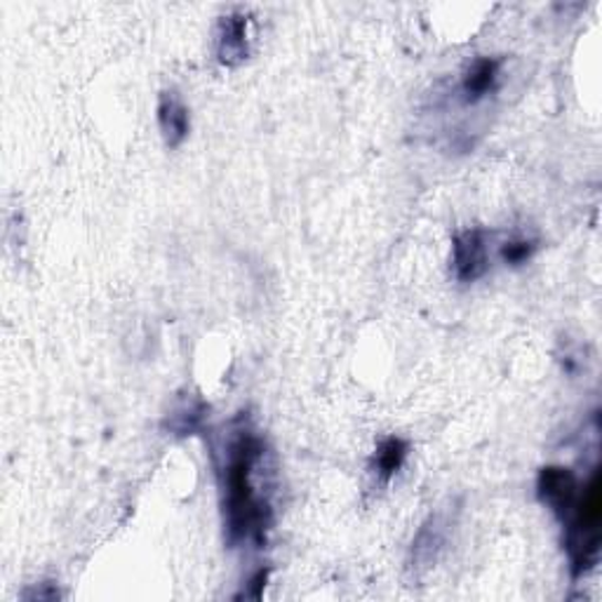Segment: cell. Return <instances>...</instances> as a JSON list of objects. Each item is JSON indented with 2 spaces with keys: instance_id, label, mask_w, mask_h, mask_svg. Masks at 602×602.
I'll use <instances>...</instances> for the list:
<instances>
[{
  "instance_id": "8",
  "label": "cell",
  "mask_w": 602,
  "mask_h": 602,
  "mask_svg": "<svg viewBox=\"0 0 602 602\" xmlns=\"http://www.w3.org/2000/svg\"><path fill=\"white\" fill-rule=\"evenodd\" d=\"M501 76V60L499 57H476L473 60L460 83V93L466 106L480 104L495 93Z\"/></svg>"
},
{
  "instance_id": "12",
  "label": "cell",
  "mask_w": 602,
  "mask_h": 602,
  "mask_svg": "<svg viewBox=\"0 0 602 602\" xmlns=\"http://www.w3.org/2000/svg\"><path fill=\"white\" fill-rule=\"evenodd\" d=\"M268 577H271L268 568H262V570L254 572L247 579L243 591L235 593V600H262L264 598V589H266V583H268Z\"/></svg>"
},
{
  "instance_id": "3",
  "label": "cell",
  "mask_w": 602,
  "mask_h": 602,
  "mask_svg": "<svg viewBox=\"0 0 602 602\" xmlns=\"http://www.w3.org/2000/svg\"><path fill=\"white\" fill-rule=\"evenodd\" d=\"M579 478L568 466H543L537 473V499L551 510V514L562 522L572 514V508L579 499Z\"/></svg>"
},
{
  "instance_id": "7",
  "label": "cell",
  "mask_w": 602,
  "mask_h": 602,
  "mask_svg": "<svg viewBox=\"0 0 602 602\" xmlns=\"http://www.w3.org/2000/svg\"><path fill=\"white\" fill-rule=\"evenodd\" d=\"M158 127L162 141L168 149H177L184 144L191 133V114L189 106L181 99L177 89H162L158 97Z\"/></svg>"
},
{
  "instance_id": "9",
  "label": "cell",
  "mask_w": 602,
  "mask_h": 602,
  "mask_svg": "<svg viewBox=\"0 0 602 602\" xmlns=\"http://www.w3.org/2000/svg\"><path fill=\"white\" fill-rule=\"evenodd\" d=\"M210 416V405L200 395H184L179 403L170 410V414L162 422L166 429L175 437H189L198 435L205 429V422Z\"/></svg>"
},
{
  "instance_id": "4",
  "label": "cell",
  "mask_w": 602,
  "mask_h": 602,
  "mask_svg": "<svg viewBox=\"0 0 602 602\" xmlns=\"http://www.w3.org/2000/svg\"><path fill=\"white\" fill-rule=\"evenodd\" d=\"M489 268L487 231L466 229L452 239V271L460 283H476Z\"/></svg>"
},
{
  "instance_id": "5",
  "label": "cell",
  "mask_w": 602,
  "mask_h": 602,
  "mask_svg": "<svg viewBox=\"0 0 602 602\" xmlns=\"http://www.w3.org/2000/svg\"><path fill=\"white\" fill-rule=\"evenodd\" d=\"M250 17L245 10L226 12L216 27V60L226 68L241 66L250 57Z\"/></svg>"
},
{
  "instance_id": "1",
  "label": "cell",
  "mask_w": 602,
  "mask_h": 602,
  "mask_svg": "<svg viewBox=\"0 0 602 602\" xmlns=\"http://www.w3.org/2000/svg\"><path fill=\"white\" fill-rule=\"evenodd\" d=\"M266 445L245 414L235 416L219 464L222 520L229 549L252 543L262 549L273 522L271 501L254 483V468L264 460Z\"/></svg>"
},
{
  "instance_id": "2",
  "label": "cell",
  "mask_w": 602,
  "mask_h": 602,
  "mask_svg": "<svg viewBox=\"0 0 602 602\" xmlns=\"http://www.w3.org/2000/svg\"><path fill=\"white\" fill-rule=\"evenodd\" d=\"M564 525V551L570 560L572 579L587 577L595 570L600 560L602 543V489H600V471L598 466L591 471L587 485H581L579 499L572 514L562 520Z\"/></svg>"
},
{
  "instance_id": "13",
  "label": "cell",
  "mask_w": 602,
  "mask_h": 602,
  "mask_svg": "<svg viewBox=\"0 0 602 602\" xmlns=\"http://www.w3.org/2000/svg\"><path fill=\"white\" fill-rule=\"evenodd\" d=\"M22 598L24 600H57L60 591H57V587H54V583L43 581V583H35V587L31 591H27Z\"/></svg>"
},
{
  "instance_id": "10",
  "label": "cell",
  "mask_w": 602,
  "mask_h": 602,
  "mask_svg": "<svg viewBox=\"0 0 602 602\" xmlns=\"http://www.w3.org/2000/svg\"><path fill=\"white\" fill-rule=\"evenodd\" d=\"M410 454V443L400 435H387L381 437L374 454H372V473L379 483H391L400 468L405 466V460Z\"/></svg>"
},
{
  "instance_id": "6",
  "label": "cell",
  "mask_w": 602,
  "mask_h": 602,
  "mask_svg": "<svg viewBox=\"0 0 602 602\" xmlns=\"http://www.w3.org/2000/svg\"><path fill=\"white\" fill-rule=\"evenodd\" d=\"M447 532H450V522H447V516L443 514L431 516L422 527H419V532L412 541V551H410V568L416 574L433 568L437 558H441L447 543Z\"/></svg>"
},
{
  "instance_id": "11",
  "label": "cell",
  "mask_w": 602,
  "mask_h": 602,
  "mask_svg": "<svg viewBox=\"0 0 602 602\" xmlns=\"http://www.w3.org/2000/svg\"><path fill=\"white\" fill-rule=\"evenodd\" d=\"M539 243L535 239H510L501 245V260L508 266H522L535 257Z\"/></svg>"
}]
</instances>
